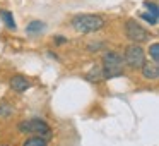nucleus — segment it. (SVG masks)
<instances>
[{
    "label": "nucleus",
    "mask_w": 159,
    "mask_h": 146,
    "mask_svg": "<svg viewBox=\"0 0 159 146\" xmlns=\"http://www.w3.org/2000/svg\"><path fill=\"white\" fill-rule=\"evenodd\" d=\"M106 21L96 14H79L72 19V28L79 33H96L104 28Z\"/></svg>",
    "instance_id": "1"
},
{
    "label": "nucleus",
    "mask_w": 159,
    "mask_h": 146,
    "mask_svg": "<svg viewBox=\"0 0 159 146\" xmlns=\"http://www.w3.org/2000/svg\"><path fill=\"white\" fill-rule=\"evenodd\" d=\"M121 59L116 52H106L103 57V69H101V74H103L104 79H111V77H118L123 74V69H121Z\"/></svg>",
    "instance_id": "2"
},
{
    "label": "nucleus",
    "mask_w": 159,
    "mask_h": 146,
    "mask_svg": "<svg viewBox=\"0 0 159 146\" xmlns=\"http://www.w3.org/2000/svg\"><path fill=\"white\" fill-rule=\"evenodd\" d=\"M17 129L21 132H29L33 136H38V138H50L52 136V129H50L48 122L41 120V119H29L24 120L17 125Z\"/></svg>",
    "instance_id": "3"
},
{
    "label": "nucleus",
    "mask_w": 159,
    "mask_h": 146,
    "mask_svg": "<svg viewBox=\"0 0 159 146\" xmlns=\"http://www.w3.org/2000/svg\"><path fill=\"white\" fill-rule=\"evenodd\" d=\"M125 60L128 67L132 69H142V66L145 64V53L142 50V46L139 45H130L125 48V55L121 57Z\"/></svg>",
    "instance_id": "4"
},
{
    "label": "nucleus",
    "mask_w": 159,
    "mask_h": 146,
    "mask_svg": "<svg viewBox=\"0 0 159 146\" xmlns=\"http://www.w3.org/2000/svg\"><path fill=\"white\" fill-rule=\"evenodd\" d=\"M125 35L128 36V40H132L134 43H142L145 40H149L147 31L144 29V26H140L137 21L134 19H128L125 22Z\"/></svg>",
    "instance_id": "5"
},
{
    "label": "nucleus",
    "mask_w": 159,
    "mask_h": 146,
    "mask_svg": "<svg viewBox=\"0 0 159 146\" xmlns=\"http://www.w3.org/2000/svg\"><path fill=\"white\" fill-rule=\"evenodd\" d=\"M29 86H31V81H29L26 76L16 74L14 77H11V88H12L14 91H17V93H22V91H26Z\"/></svg>",
    "instance_id": "6"
},
{
    "label": "nucleus",
    "mask_w": 159,
    "mask_h": 146,
    "mask_svg": "<svg viewBox=\"0 0 159 146\" xmlns=\"http://www.w3.org/2000/svg\"><path fill=\"white\" fill-rule=\"evenodd\" d=\"M142 76L145 77V79H157L159 76V69H157V64H147L145 62L144 66H142Z\"/></svg>",
    "instance_id": "7"
},
{
    "label": "nucleus",
    "mask_w": 159,
    "mask_h": 146,
    "mask_svg": "<svg viewBox=\"0 0 159 146\" xmlns=\"http://www.w3.org/2000/svg\"><path fill=\"white\" fill-rule=\"evenodd\" d=\"M22 146H48V139L38 138V136H31V138H28L22 143Z\"/></svg>",
    "instance_id": "8"
},
{
    "label": "nucleus",
    "mask_w": 159,
    "mask_h": 146,
    "mask_svg": "<svg viewBox=\"0 0 159 146\" xmlns=\"http://www.w3.org/2000/svg\"><path fill=\"white\" fill-rule=\"evenodd\" d=\"M0 19L5 22V26H7L9 29L17 28V26H16V21H14V16H12L9 11H0Z\"/></svg>",
    "instance_id": "9"
},
{
    "label": "nucleus",
    "mask_w": 159,
    "mask_h": 146,
    "mask_svg": "<svg viewBox=\"0 0 159 146\" xmlns=\"http://www.w3.org/2000/svg\"><path fill=\"white\" fill-rule=\"evenodd\" d=\"M43 28H45V24H43L41 21H33V22H29V24H28L26 31H28V33H39Z\"/></svg>",
    "instance_id": "10"
},
{
    "label": "nucleus",
    "mask_w": 159,
    "mask_h": 146,
    "mask_svg": "<svg viewBox=\"0 0 159 146\" xmlns=\"http://www.w3.org/2000/svg\"><path fill=\"white\" fill-rule=\"evenodd\" d=\"M86 77L89 81H99L101 77H103V74H101V69L96 66V67H93V69H91L89 74H86Z\"/></svg>",
    "instance_id": "11"
},
{
    "label": "nucleus",
    "mask_w": 159,
    "mask_h": 146,
    "mask_svg": "<svg viewBox=\"0 0 159 146\" xmlns=\"http://www.w3.org/2000/svg\"><path fill=\"white\" fill-rule=\"evenodd\" d=\"M149 55H151L152 62L157 64V60H159V43H152L151 48H149Z\"/></svg>",
    "instance_id": "12"
},
{
    "label": "nucleus",
    "mask_w": 159,
    "mask_h": 146,
    "mask_svg": "<svg viewBox=\"0 0 159 146\" xmlns=\"http://www.w3.org/2000/svg\"><path fill=\"white\" fill-rule=\"evenodd\" d=\"M144 5L149 9V11H151L149 14H152L154 17H157L159 11H157V4H156V2H151V0H145V2H144Z\"/></svg>",
    "instance_id": "13"
},
{
    "label": "nucleus",
    "mask_w": 159,
    "mask_h": 146,
    "mask_svg": "<svg viewBox=\"0 0 159 146\" xmlns=\"http://www.w3.org/2000/svg\"><path fill=\"white\" fill-rule=\"evenodd\" d=\"M12 114V107H9L7 103H0V117H9Z\"/></svg>",
    "instance_id": "14"
},
{
    "label": "nucleus",
    "mask_w": 159,
    "mask_h": 146,
    "mask_svg": "<svg viewBox=\"0 0 159 146\" xmlns=\"http://www.w3.org/2000/svg\"><path fill=\"white\" fill-rule=\"evenodd\" d=\"M142 19H145L147 22H151V24H157V17H154L152 14H149V12H144V14H140Z\"/></svg>",
    "instance_id": "15"
},
{
    "label": "nucleus",
    "mask_w": 159,
    "mask_h": 146,
    "mask_svg": "<svg viewBox=\"0 0 159 146\" xmlns=\"http://www.w3.org/2000/svg\"><path fill=\"white\" fill-rule=\"evenodd\" d=\"M53 41H57V45H63V43H67V38L65 36H55Z\"/></svg>",
    "instance_id": "16"
},
{
    "label": "nucleus",
    "mask_w": 159,
    "mask_h": 146,
    "mask_svg": "<svg viewBox=\"0 0 159 146\" xmlns=\"http://www.w3.org/2000/svg\"><path fill=\"white\" fill-rule=\"evenodd\" d=\"M48 57H52V59H58V55H57V53H53V52H48Z\"/></svg>",
    "instance_id": "17"
}]
</instances>
